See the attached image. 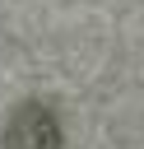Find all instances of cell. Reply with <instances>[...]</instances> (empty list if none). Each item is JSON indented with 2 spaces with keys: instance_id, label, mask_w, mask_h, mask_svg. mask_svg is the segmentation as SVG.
Returning a JSON list of instances; mask_svg holds the SVG:
<instances>
[{
  "instance_id": "cell-1",
  "label": "cell",
  "mask_w": 144,
  "mask_h": 149,
  "mask_svg": "<svg viewBox=\"0 0 144 149\" xmlns=\"http://www.w3.org/2000/svg\"><path fill=\"white\" fill-rule=\"evenodd\" d=\"M5 149H60V121L46 102H19L0 130Z\"/></svg>"
}]
</instances>
